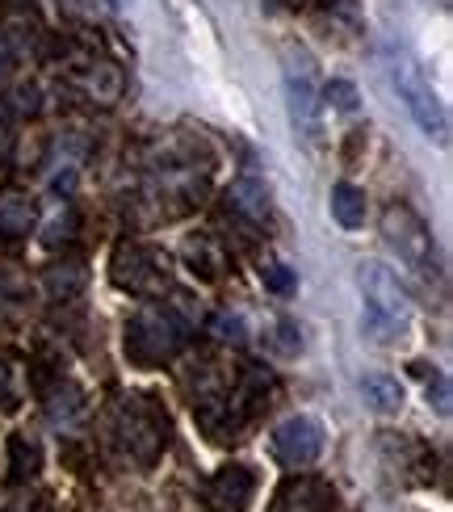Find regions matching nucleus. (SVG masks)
<instances>
[{
	"instance_id": "f257e3e1",
	"label": "nucleus",
	"mask_w": 453,
	"mask_h": 512,
	"mask_svg": "<svg viewBox=\"0 0 453 512\" xmlns=\"http://www.w3.org/2000/svg\"><path fill=\"white\" fill-rule=\"evenodd\" d=\"M361 282V298H365V315L361 328L374 345H399L403 332L412 328V298H407V286L399 282L395 269H386L382 261H365L357 269Z\"/></svg>"
},
{
	"instance_id": "f03ea898",
	"label": "nucleus",
	"mask_w": 453,
	"mask_h": 512,
	"mask_svg": "<svg viewBox=\"0 0 453 512\" xmlns=\"http://www.w3.org/2000/svg\"><path fill=\"white\" fill-rule=\"evenodd\" d=\"M189 319L168 307V303H151L143 311L131 315V324H126V357L135 361V366H164L172 361L185 345H189Z\"/></svg>"
},
{
	"instance_id": "7ed1b4c3",
	"label": "nucleus",
	"mask_w": 453,
	"mask_h": 512,
	"mask_svg": "<svg viewBox=\"0 0 453 512\" xmlns=\"http://www.w3.org/2000/svg\"><path fill=\"white\" fill-rule=\"evenodd\" d=\"M391 84L399 101L407 105V114H412V122L424 131V139L433 143H449V110L441 93L433 89V80H428V72L420 68V59H412L407 51H391Z\"/></svg>"
},
{
	"instance_id": "20e7f679",
	"label": "nucleus",
	"mask_w": 453,
	"mask_h": 512,
	"mask_svg": "<svg viewBox=\"0 0 453 512\" xmlns=\"http://www.w3.org/2000/svg\"><path fill=\"white\" fill-rule=\"evenodd\" d=\"M382 236H386V244L399 252V261H403L407 269H416L420 277H428V282H433V277H441L433 231H428V223L416 215L412 206H403V202L386 206V215H382Z\"/></svg>"
},
{
	"instance_id": "39448f33",
	"label": "nucleus",
	"mask_w": 453,
	"mask_h": 512,
	"mask_svg": "<svg viewBox=\"0 0 453 512\" xmlns=\"http://www.w3.org/2000/svg\"><path fill=\"white\" fill-rule=\"evenodd\" d=\"M114 282L139 298H164L172 290V261L160 248L122 244L114 256Z\"/></svg>"
},
{
	"instance_id": "423d86ee",
	"label": "nucleus",
	"mask_w": 453,
	"mask_h": 512,
	"mask_svg": "<svg viewBox=\"0 0 453 512\" xmlns=\"http://www.w3.org/2000/svg\"><path fill=\"white\" fill-rule=\"evenodd\" d=\"M118 441H122V450L131 454L135 462H156L160 450L168 445V424L147 408V403L139 399H126V408L118 412Z\"/></svg>"
},
{
	"instance_id": "0eeeda50",
	"label": "nucleus",
	"mask_w": 453,
	"mask_h": 512,
	"mask_svg": "<svg viewBox=\"0 0 453 512\" xmlns=\"http://www.w3.org/2000/svg\"><path fill=\"white\" fill-rule=\"evenodd\" d=\"M273 454L282 466H290V471H307V466L323 454V420L307 416V412L282 420L273 433Z\"/></svg>"
},
{
	"instance_id": "6e6552de",
	"label": "nucleus",
	"mask_w": 453,
	"mask_h": 512,
	"mask_svg": "<svg viewBox=\"0 0 453 512\" xmlns=\"http://www.w3.org/2000/svg\"><path fill=\"white\" fill-rule=\"evenodd\" d=\"M286 110H290V126L298 139L319 143V114H323V101L315 89V76L307 63H290L286 68Z\"/></svg>"
},
{
	"instance_id": "1a4fd4ad",
	"label": "nucleus",
	"mask_w": 453,
	"mask_h": 512,
	"mask_svg": "<svg viewBox=\"0 0 453 512\" xmlns=\"http://www.w3.org/2000/svg\"><path fill=\"white\" fill-rule=\"evenodd\" d=\"M336 508V492L332 483H323L315 475H294L273 492L269 512H332Z\"/></svg>"
},
{
	"instance_id": "9d476101",
	"label": "nucleus",
	"mask_w": 453,
	"mask_h": 512,
	"mask_svg": "<svg viewBox=\"0 0 453 512\" xmlns=\"http://www.w3.org/2000/svg\"><path fill=\"white\" fill-rule=\"evenodd\" d=\"M252 492H256V479H252V471H244V466H227V471H219L206 487L210 504L219 512H244Z\"/></svg>"
},
{
	"instance_id": "9b49d317",
	"label": "nucleus",
	"mask_w": 453,
	"mask_h": 512,
	"mask_svg": "<svg viewBox=\"0 0 453 512\" xmlns=\"http://www.w3.org/2000/svg\"><path fill=\"white\" fill-rule=\"evenodd\" d=\"M34 227V198L30 194H0V240H21Z\"/></svg>"
},
{
	"instance_id": "f8f14e48",
	"label": "nucleus",
	"mask_w": 453,
	"mask_h": 512,
	"mask_svg": "<svg viewBox=\"0 0 453 512\" xmlns=\"http://www.w3.org/2000/svg\"><path fill=\"white\" fill-rule=\"evenodd\" d=\"M227 206L235 210V215H244L252 223H261L269 215V189L256 181V177H240L231 189H227Z\"/></svg>"
},
{
	"instance_id": "ddd939ff",
	"label": "nucleus",
	"mask_w": 453,
	"mask_h": 512,
	"mask_svg": "<svg viewBox=\"0 0 453 512\" xmlns=\"http://www.w3.org/2000/svg\"><path fill=\"white\" fill-rule=\"evenodd\" d=\"M332 219L344 231H357L365 227V189L353 181H336L332 185Z\"/></svg>"
},
{
	"instance_id": "4468645a",
	"label": "nucleus",
	"mask_w": 453,
	"mask_h": 512,
	"mask_svg": "<svg viewBox=\"0 0 453 512\" xmlns=\"http://www.w3.org/2000/svg\"><path fill=\"white\" fill-rule=\"evenodd\" d=\"M361 391H365V399H370L374 412H399L403 408V387L386 374H370L361 382Z\"/></svg>"
},
{
	"instance_id": "2eb2a0df",
	"label": "nucleus",
	"mask_w": 453,
	"mask_h": 512,
	"mask_svg": "<svg viewBox=\"0 0 453 512\" xmlns=\"http://www.w3.org/2000/svg\"><path fill=\"white\" fill-rule=\"evenodd\" d=\"M412 374L424 382L428 399H437V412H441V416H449V382H445V374H441L437 366H424V361H416Z\"/></svg>"
},
{
	"instance_id": "dca6fc26",
	"label": "nucleus",
	"mask_w": 453,
	"mask_h": 512,
	"mask_svg": "<svg viewBox=\"0 0 453 512\" xmlns=\"http://www.w3.org/2000/svg\"><path fill=\"white\" fill-rule=\"evenodd\" d=\"M261 277H265V286L273 294H294V286H298V277H294L290 265H269V269H261Z\"/></svg>"
},
{
	"instance_id": "f3484780",
	"label": "nucleus",
	"mask_w": 453,
	"mask_h": 512,
	"mask_svg": "<svg viewBox=\"0 0 453 512\" xmlns=\"http://www.w3.org/2000/svg\"><path fill=\"white\" fill-rule=\"evenodd\" d=\"M323 97H328L340 114H353V110H357V89H353L349 80H332V84H328V93H323Z\"/></svg>"
},
{
	"instance_id": "a211bd4d",
	"label": "nucleus",
	"mask_w": 453,
	"mask_h": 512,
	"mask_svg": "<svg viewBox=\"0 0 453 512\" xmlns=\"http://www.w3.org/2000/svg\"><path fill=\"white\" fill-rule=\"evenodd\" d=\"M214 336H219V340H240V336H244V319L223 311L219 319H214Z\"/></svg>"
}]
</instances>
